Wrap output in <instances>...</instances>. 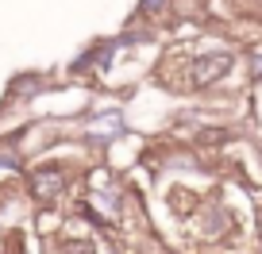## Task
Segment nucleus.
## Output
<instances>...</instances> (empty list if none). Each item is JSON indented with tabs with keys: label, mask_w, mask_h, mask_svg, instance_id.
<instances>
[{
	"label": "nucleus",
	"mask_w": 262,
	"mask_h": 254,
	"mask_svg": "<svg viewBox=\"0 0 262 254\" xmlns=\"http://www.w3.org/2000/svg\"><path fill=\"white\" fill-rule=\"evenodd\" d=\"M62 254H89V246H77V243H62Z\"/></svg>",
	"instance_id": "4"
},
{
	"label": "nucleus",
	"mask_w": 262,
	"mask_h": 254,
	"mask_svg": "<svg viewBox=\"0 0 262 254\" xmlns=\"http://www.w3.org/2000/svg\"><path fill=\"white\" fill-rule=\"evenodd\" d=\"M228 70H231V54H228V50H224V54L196 58V62H193V85H212V81H220Z\"/></svg>",
	"instance_id": "1"
},
{
	"label": "nucleus",
	"mask_w": 262,
	"mask_h": 254,
	"mask_svg": "<svg viewBox=\"0 0 262 254\" xmlns=\"http://www.w3.org/2000/svg\"><path fill=\"white\" fill-rule=\"evenodd\" d=\"M31 185H35V197L39 200H50L54 193H62V173L58 170H39L31 177Z\"/></svg>",
	"instance_id": "2"
},
{
	"label": "nucleus",
	"mask_w": 262,
	"mask_h": 254,
	"mask_svg": "<svg viewBox=\"0 0 262 254\" xmlns=\"http://www.w3.org/2000/svg\"><path fill=\"white\" fill-rule=\"evenodd\" d=\"M162 8H166V0H143V12H150V16L162 12Z\"/></svg>",
	"instance_id": "3"
}]
</instances>
